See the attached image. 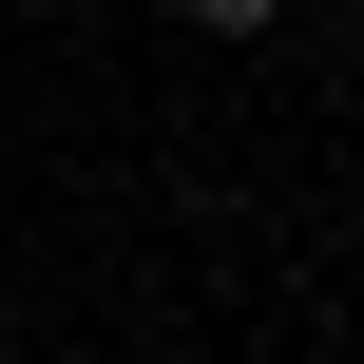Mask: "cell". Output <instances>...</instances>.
Here are the masks:
<instances>
[{
    "instance_id": "1",
    "label": "cell",
    "mask_w": 364,
    "mask_h": 364,
    "mask_svg": "<svg viewBox=\"0 0 364 364\" xmlns=\"http://www.w3.org/2000/svg\"><path fill=\"white\" fill-rule=\"evenodd\" d=\"M192 19H211V38H269V19H288V0H192Z\"/></svg>"
}]
</instances>
